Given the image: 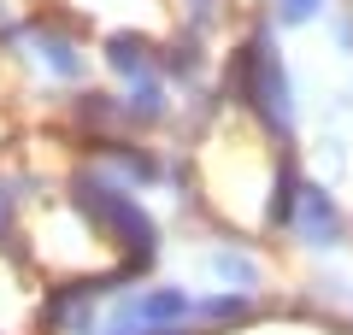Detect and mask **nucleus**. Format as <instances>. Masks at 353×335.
Returning a JSON list of instances; mask_svg holds the SVG:
<instances>
[{
	"label": "nucleus",
	"instance_id": "f257e3e1",
	"mask_svg": "<svg viewBox=\"0 0 353 335\" xmlns=\"http://www.w3.org/2000/svg\"><path fill=\"white\" fill-rule=\"evenodd\" d=\"M301 230L312 247H324V241H336V206H330L324 188H301Z\"/></svg>",
	"mask_w": 353,
	"mask_h": 335
},
{
	"label": "nucleus",
	"instance_id": "f03ea898",
	"mask_svg": "<svg viewBox=\"0 0 353 335\" xmlns=\"http://www.w3.org/2000/svg\"><path fill=\"white\" fill-rule=\"evenodd\" d=\"M312 12H318V0H283V18H289V24H306Z\"/></svg>",
	"mask_w": 353,
	"mask_h": 335
}]
</instances>
